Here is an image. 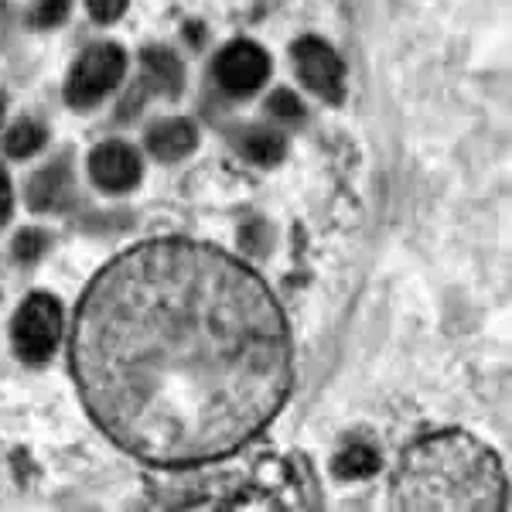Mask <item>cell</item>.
<instances>
[{
	"instance_id": "cell-10",
	"label": "cell",
	"mask_w": 512,
	"mask_h": 512,
	"mask_svg": "<svg viewBox=\"0 0 512 512\" xmlns=\"http://www.w3.org/2000/svg\"><path fill=\"white\" fill-rule=\"evenodd\" d=\"M144 72H147V82L161 93H171L175 96L181 89V62L175 59L171 52H161V48H151L144 52Z\"/></svg>"
},
{
	"instance_id": "cell-17",
	"label": "cell",
	"mask_w": 512,
	"mask_h": 512,
	"mask_svg": "<svg viewBox=\"0 0 512 512\" xmlns=\"http://www.w3.org/2000/svg\"><path fill=\"white\" fill-rule=\"evenodd\" d=\"M41 246H45V233H38V229H28V233L18 236V243H14V253L21 256V260H35L41 253Z\"/></svg>"
},
{
	"instance_id": "cell-8",
	"label": "cell",
	"mask_w": 512,
	"mask_h": 512,
	"mask_svg": "<svg viewBox=\"0 0 512 512\" xmlns=\"http://www.w3.org/2000/svg\"><path fill=\"white\" fill-rule=\"evenodd\" d=\"M195 127L188 120H161L147 134V147L158 161H181L185 154L195 151Z\"/></svg>"
},
{
	"instance_id": "cell-6",
	"label": "cell",
	"mask_w": 512,
	"mask_h": 512,
	"mask_svg": "<svg viewBox=\"0 0 512 512\" xmlns=\"http://www.w3.org/2000/svg\"><path fill=\"white\" fill-rule=\"evenodd\" d=\"M294 62L301 79L308 82V89H315L325 99H342V79L345 69L338 62V55L325 45L321 38H301L294 45Z\"/></svg>"
},
{
	"instance_id": "cell-13",
	"label": "cell",
	"mask_w": 512,
	"mask_h": 512,
	"mask_svg": "<svg viewBox=\"0 0 512 512\" xmlns=\"http://www.w3.org/2000/svg\"><path fill=\"white\" fill-rule=\"evenodd\" d=\"M243 151L246 158L256 161V164H277L280 158H284V137L274 134V130H250L243 140Z\"/></svg>"
},
{
	"instance_id": "cell-3",
	"label": "cell",
	"mask_w": 512,
	"mask_h": 512,
	"mask_svg": "<svg viewBox=\"0 0 512 512\" xmlns=\"http://www.w3.org/2000/svg\"><path fill=\"white\" fill-rule=\"evenodd\" d=\"M62 335V308L52 294H28L11 325L14 352L24 362H45Z\"/></svg>"
},
{
	"instance_id": "cell-16",
	"label": "cell",
	"mask_w": 512,
	"mask_h": 512,
	"mask_svg": "<svg viewBox=\"0 0 512 512\" xmlns=\"http://www.w3.org/2000/svg\"><path fill=\"white\" fill-rule=\"evenodd\" d=\"M86 4L96 21H117L127 11V0H86Z\"/></svg>"
},
{
	"instance_id": "cell-14",
	"label": "cell",
	"mask_w": 512,
	"mask_h": 512,
	"mask_svg": "<svg viewBox=\"0 0 512 512\" xmlns=\"http://www.w3.org/2000/svg\"><path fill=\"white\" fill-rule=\"evenodd\" d=\"M69 4H72V0H38L35 24H41V28H52V24H59L65 14H69Z\"/></svg>"
},
{
	"instance_id": "cell-7",
	"label": "cell",
	"mask_w": 512,
	"mask_h": 512,
	"mask_svg": "<svg viewBox=\"0 0 512 512\" xmlns=\"http://www.w3.org/2000/svg\"><path fill=\"white\" fill-rule=\"evenodd\" d=\"M89 175L106 192H130L140 181V158L130 144L110 140V144H99L89 154Z\"/></svg>"
},
{
	"instance_id": "cell-9",
	"label": "cell",
	"mask_w": 512,
	"mask_h": 512,
	"mask_svg": "<svg viewBox=\"0 0 512 512\" xmlns=\"http://www.w3.org/2000/svg\"><path fill=\"white\" fill-rule=\"evenodd\" d=\"M72 198V178L65 164H55V168H45L31 178L28 185V205L35 212H52V209H65Z\"/></svg>"
},
{
	"instance_id": "cell-19",
	"label": "cell",
	"mask_w": 512,
	"mask_h": 512,
	"mask_svg": "<svg viewBox=\"0 0 512 512\" xmlns=\"http://www.w3.org/2000/svg\"><path fill=\"white\" fill-rule=\"evenodd\" d=\"M0 120H4V99H0Z\"/></svg>"
},
{
	"instance_id": "cell-5",
	"label": "cell",
	"mask_w": 512,
	"mask_h": 512,
	"mask_svg": "<svg viewBox=\"0 0 512 512\" xmlns=\"http://www.w3.org/2000/svg\"><path fill=\"white\" fill-rule=\"evenodd\" d=\"M219 86L233 96H250L267 82L270 76V59L256 41H233L216 62Z\"/></svg>"
},
{
	"instance_id": "cell-15",
	"label": "cell",
	"mask_w": 512,
	"mask_h": 512,
	"mask_svg": "<svg viewBox=\"0 0 512 512\" xmlns=\"http://www.w3.org/2000/svg\"><path fill=\"white\" fill-rule=\"evenodd\" d=\"M267 106H270V113H277V117H284V120L301 117V99L294 93H287V89H277V93L267 99Z\"/></svg>"
},
{
	"instance_id": "cell-2",
	"label": "cell",
	"mask_w": 512,
	"mask_h": 512,
	"mask_svg": "<svg viewBox=\"0 0 512 512\" xmlns=\"http://www.w3.org/2000/svg\"><path fill=\"white\" fill-rule=\"evenodd\" d=\"M393 502L414 512H502L506 475L499 458L472 434H434L403 451Z\"/></svg>"
},
{
	"instance_id": "cell-11",
	"label": "cell",
	"mask_w": 512,
	"mask_h": 512,
	"mask_svg": "<svg viewBox=\"0 0 512 512\" xmlns=\"http://www.w3.org/2000/svg\"><path fill=\"white\" fill-rule=\"evenodd\" d=\"M379 465H383V458H379L376 448H369V444L355 441L349 448L338 451L335 458V475L342 478H369L379 472Z\"/></svg>"
},
{
	"instance_id": "cell-1",
	"label": "cell",
	"mask_w": 512,
	"mask_h": 512,
	"mask_svg": "<svg viewBox=\"0 0 512 512\" xmlns=\"http://www.w3.org/2000/svg\"><path fill=\"white\" fill-rule=\"evenodd\" d=\"M72 373L99 431L158 468L219 461L284 407L291 332L270 287L216 246L151 239L86 287Z\"/></svg>"
},
{
	"instance_id": "cell-18",
	"label": "cell",
	"mask_w": 512,
	"mask_h": 512,
	"mask_svg": "<svg viewBox=\"0 0 512 512\" xmlns=\"http://www.w3.org/2000/svg\"><path fill=\"white\" fill-rule=\"evenodd\" d=\"M7 219H11V178L0 168V226H4Z\"/></svg>"
},
{
	"instance_id": "cell-4",
	"label": "cell",
	"mask_w": 512,
	"mask_h": 512,
	"mask_svg": "<svg viewBox=\"0 0 512 512\" xmlns=\"http://www.w3.org/2000/svg\"><path fill=\"white\" fill-rule=\"evenodd\" d=\"M127 72V55H123L120 45H93L82 59L72 65V76L65 82V99L79 110L99 103L113 86L123 79Z\"/></svg>"
},
{
	"instance_id": "cell-12",
	"label": "cell",
	"mask_w": 512,
	"mask_h": 512,
	"mask_svg": "<svg viewBox=\"0 0 512 512\" xmlns=\"http://www.w3.org/2000/svg\"><path fill=\"white\" fill-rule=\"evenodd\" d=\"M41 144H45V127L35 123V120L14 123V127L7 130V137H4V151L11 154V158H31Z\"/></svg>"
}]
</instances>
